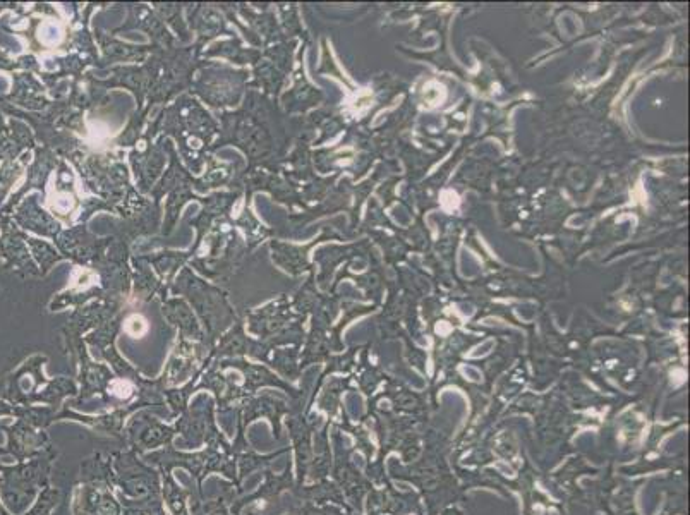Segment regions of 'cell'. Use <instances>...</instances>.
Here are the masks:
<instances>
[{
  "label": "cell",
  "instance_id": "obj_2",
  "mask_svg": "<svg viewBox=\"0 0 690 515\" xmlns=\"http://www.w3.org/2000/svg\"><path fill=\"white\" fill-rule=\"evenodd\" d=\"M0 452H2V450H0Z\"/></svg>",
  "mask_w": 690,
  "mask_h": 515
},
{
  "label": "cell",
  "instance_id": "obj_1",
  "mask_svg": "<svg viewBox=\"0 0 690 515\" xmlns=\"http://www.w3.org/2000/svg\"><path fill=\"white\" fill-rule=\"evenodd\" d=\"M126 332H128L129 335H133V337H141V335L146 334V330H148V323H146L145 318L140 315H133L131 318H128V322H126Z\"/></svg>",
  "mask_w": 690,
  "mask_h": 515
}]
</instances>
